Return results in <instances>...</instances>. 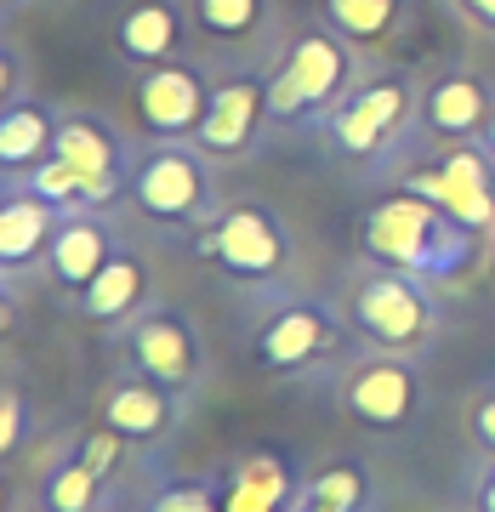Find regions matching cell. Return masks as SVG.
I'll return each instance as SVG.
<instances>
[{
	"label": "cell",
	"instance_id": "1",
	"mask_svg": "<svg viewBox=\"0 0 495 512\" xmlns=\"http://www.w3.org/2000/svg\"><path fill=\"white\" fill-rule=\"evenodd\" d=\"M359 245H365L370 262L382 268H399V274H416L427 285H461L473 274L478 251L490 239H478L467 222H456L439 200H427L416 188H387L365 205L359 217Z\"/></svg>",
	"mask_w": 495,
	"mask_h": 512
},
{
	"label": "cell",
	"instance_id": "2",
	"mask_svg": "<svg viewBox=\"0 0 495 512\" xmlns=\"http://www.w3.org/2000/svg\"><path fill=\"white\" fill-rule=\"evenodd\" d=\"M348 319H353V330L365 336V348L422 353L427 342L439 336V325H444L439 285L370 262L365 274L353 279V291H348Z\"/></svg>",
	"mask_w": 495,
	"mask_h": 512
},
{
	"label": "cell",
	"instance_id": "3",
	"mask_svg": "<svg viewBox=\"0 0 495 512\" xmlns=\"http://www.w3.org/2000/svg\"><path fill=\"white\" fill-rule=\"evenodd\" d=\"M353 86V46L336 29H308L291 40V52L279 57L268 74V114L274 126H302V120H325Z\"/></svg>",
	"mask_w": 495,
	"mask_h": 512
},
{
	"label": "cell",
	"instance_id": "4",
	"mask_svg": "<svg viewBox=\"0 0 495 512\" xmlns=\"http://www.w3.org/2000/svg\"><path fill=\"white\" fill-rule=\"evenodd\" d=\"M131 200L148 222L165 228H205L217 217V177L200 143H154L131 165Z\"/></svg>",
	"mask_w": 495,
	"mask_h": 512
},
{
	"label": "cell",
	"instance_id": "5",
	"mask_svg": "<svg viewBox=\"0 0 495 512\" xmlns=\"http://www.w3.org/2000/svg\"><path fill=\"white\" fill-rule=\"evenodd\" d=\"M194 251H200L205 262H217L222 274L239 279V285H274V279H285V268H291V228H285V217L268 211V205L234 200L200 228Z\"/></svg>",
	"mask_w": 495,
	"mask_h": 512
},
{
	"label": "cell",
	"instance_id": "6",
	"mask_svg": "<svg viewBox=\"0 0 495 512\" xmlns=\"http://www.w3.org/2000/svg\"><path fill=\"white\" fill-rule=\"evenodd\" d=\"M342 348H348V325L319 296H285V302H274V308L262 313L257 336H251L257 370L262 376H279V382L313 376V370L330 365Z\"/></svg>",
	"mask_w": 495,
	"mask_h": 512
},
{
	"label": "cell",
	"instance_id": "7",
	"mask_svg": "<svg viewBox=\"0 0 495 512\" xmlns=\"http://www.w3.org/2000/svg\"><path fill=\"white\" fill-rule=\"evenodd\" d=\"M410 120H422V92L410 80H399V74H365V80H353L348 97L319 126H325L336 154H348V160H382L387 148L404 137Z\"/></svg>",
	"mask_w": 495,
	"mask_h": 512
},
{
	"label": "cell",
	"instance_id": "8",
	"mask_svg": "<svg viewBox=\"0 0 495 512\" xmlns=\"http://www.w3.org/2000/svg\"><path fill=\"white\" fill-rule=\"evenodd\" d=\"M336 399L365 433H410L422 421V365L416 353L365 348L359 359H348Z\"/></svg>",
	"mask_w": 495,
	"mask_h": 512
},
{
	"label": "cell",
	"instance_id": "9",
	"mask_svg": "<svg viewBox=\"0 0 495 512\" xmlns=\"http://www.w3.org/2000/svg\"><path fill=\"white\" fill-rule=\"evenodd\" d=\"M120 348H126L131 370H143L154 382H165L171 393L194 399L205 382V336L183 308H143L120 330Z\"/></svg>",
	"mask_w": 495,
	"mask_h": 512
},
{
	"label": "cell",
	"instance_id": "10",
	"mask_svg": "<svg viewBox=\"0 0 495 512\" xmlns=\"http://www.w3.org/2000/svg\"><path fill=\"white\" fill-rule=\"evenodd\" d=\"M404 188L439 200L478 239L495 234V148L490 143H450L444 160L422 165V171H404Z\"/></svg>",
	"mask_w": 495,
	"mask_h": 512
},
{
	"label": "cell",
	"instance_id": "11",
	"mask_svg": "<svg viewBox=\"0 0 495 512\" xmlns=\"http://www.w3.org/2000/svg\"><path fill=\"white\" fill-rule=\"evenodd\" d=\"M205 103H211V80L183 57L137 69V131L154 143H194Z\"/></svg>",
	"mask_w": 495,
	"mask_h": 512
},
{
	"label": "cell",
	"instance_id": "12",
	"mask_svg": "<svg viewBox=\"0 0 495 512\" xmlns=\"http://www.w3.org/2000/svg\"><path fill=\"white\" fill-rule=\"evenodd\" d=\"M262 126H274V114H268V74L239 69L211 86V103H205V120L194 131V143L211 160H239L262 137Z\"/></svg>",
	"mask_w": 495,
	"mask_h": 512
},
{
	"label": "cell",
	"instance_id": "13",
	"mask_svg": "<svg viewBox=\"0 0 495 512\" xmlns=\"http://www.w3.org/2000/svg\"><path fill=\"white\" fill-rule=\"evenodd\" d=\"M57 160L86 183V200H92V205H109L120 188H131L126 143H120V131H114L103 114H63V131H57Z\"/></svg>",
	"mask_w": 495,
	"mask_h": 512
},
{
	"label": "cell",
	"instance_id": "14",
	"mask_svg": "<svg viewBox=\"0 0 495 512\" xmlns=\"http://www.w3.org/2000/svg\"><path fill=\"white\" fill-rule=\"evenodd\" d=\"M183 410H188L183 393H171L143 370H126L103 399V427H114L126 444H160L183 427Z\"/></svg>",
	"mask_w": 495,
	"mask_h": 512
},
{
	"label": "cell",
	"instance_id": "15",
	"mask_svg": "<svg viewBox=\"0 0 495 512\" xmlns=\"http://www.w3.org/2000/svg\"><path fill=\"white\" fill-rule=\"evenodd\" d=\"M495 126V92L478 74H439L422 92V131L439 143H484Z\"/></svg>",
	"mask_w": 495,
	"mask_h": 512
},
{
	"label": "cell",
	"instance_id": "16",
	"mask_svg": "<svg viewBox=\"0 0 495 512\" xmlns=\"http://www.w3.org/2000/svg\"><path fill=\"white\" fill-rule=\"evenodd\" d=\"M222 512H291L302 495V473L279 450H245L228 467H217Z\"/></svg>",
	"mask_w": 495,
	"mask_h": 512
},
{
	"label": "cell",
	"instance_id": "17",
	"mask_svg": "<svg viewBox=\"0 0 495 512\" xmlns=\"http://www.w3.org/2000/svg\"><path fill=\"white\" fill-rule=\"evenodd\" d=\"M57 222H63V211L52 200L29 194L23 183H6V194H0V274H6V285L29 274L35 262H46Z\"/></svg>",
	"mask_w": 495,
	"mask_h": 512
},
{
	"label": "cell",
	"instance_id": "18",
	"mask_svg": "<svg viewBox=\"0 0 495 512\" xmlns=\"http://www.w3.org/2000/svg\"><path fill=\"white\" fill-rule=\"evenodd\" d=\"M188 23H194V6H183V0H131L114 23V52L126 57L131 69L171 63L183 52Z\"/></svg>",
	"mask_w": 495,
	"mask_h": 512
},
{
	"label": "cell",
	"instance_id": "19",
	"mask_svg": "<svg viewBox=\"0 0 495 512\" xmlns=\"http://www.w3.org/2000/svg\"><path fill=\"white\" fill-rule=\"evenodd\" d=\"M114 251H120V245H114L109 222L97 217V205H86V211H63L52 251H46V274H52V285L63 296H80L97 274H103V262H109Z\"/></svg>",
	"mask_w": 495,
	"mask_h": 512
},
{
	"label": "cell",
	"instance_id": "20",
	"mask_svg": "<svg viewBox=\"0 0 495 512\" xmlns=\"http://www.w3.org/2000/svg\"><path fill=\"white\" fill-rule=\"evenodd\" d=\"M74 302H80V319H86V325L126 330L131 319L148 308V268H143V256L114 251L109 262H103V274L74 296Z\"/></svg>",
	"mask_w": 495,
	"mask_h": 512
},
{
	"label": "cell",
	"instance_id": "21",
	"mask_svg": "<svg viewBox=\"0 0 495 512\" xmlns=\"http://www.w3.org/2000/svg\"><path fill=\"white\" fill-rule=\"evenodd\" d=\"M57 131H63V114L57 109L29 103V97H6V109H0V171L6 177H23L40 160H52Z\"/></svg>",
	"mask_w": 495,
	"mask_h": 512
},
{
	"label": "cell",
	"instance_id": "22",
	"mask_svg": "<svg viewBox=\"0 0 495 512\" xmlns=\"http://www.w3.org/2000/svg\"><path fill=\"white\" fill-rule=\"evenodd\" d=\"M291 512H376V478L359 461H330L302 478Z\"/></svg>",
	"mask_w": 495,
	"mask_h": 512
},
{
	"label": "cell",
	"instance_id": "23",
	"mask_svg": "<svg viewBox=\"0 0 495 512\" xmlns=\"http://www.w3.org/2000/svg\"><path fill=\"white\" fill-rule=\"evenodd\" d=\"M103 507H109V478L97 473L80 450L63 456L52 473L40 478V512H103Z\"/></svg>",
	"mask_w": 495,
	"mask_h": 512
},
{
	"label": "cell",
	"instance_id": "24",
	"mask_svg": "<svg viewBox=\"0 0 495 512\" xmlns=\"http://www.w3.org/2000/svg\"><path fill=\"white\" fill-rule=\"evenodd\" d=\"M410 0H325V23L348 46H382L387 35H399Z\"/></svg>",
	"mask_w": 495,
	"mask_h": 512
},
{
	"label": "cell",
	"instance_id": "25",
	"mask_svg": "<svg viewBox=\"0 0 495 512\" xmlns=\"http://www.w3.org/2000/svg\"><path fill=\"white\" fill-rule=\"evenodd\" d=\"M188 6H194V29L222 46L268 29V0H188Z\"/></svg>",
	"mask_w": 495,
	"mask_h": 512
},
{
	"label": "cell",
	"instance_id": "26",
	"mask_svg": "<svg viewBox=\"0 0 495 512\" xmlns=\"http://www.w3.org/2000/svg\"><path fill=\"white\" fill-rule=\"evenodd\" d=\"M6 183H23L29 194L52 200L57 211H86V205H92V200H86V183H80V177H74L57 154H52V160H40L35 171H23V177H6Z\"/></svg>",
	"mask_w": 495,
	"mask_h": 512
},
{
	"label": "cell",
	"instance_id": "27",
	"mask_svg": "<svg viewBox=\"0 0 495 512\" xmlns=\"http://www.w3.org/2000/svg\"><path fill=\"white\" fill-rule=\"evenodd\" d=\"M148 512H222V484L217 473H200V478H171Z\"/></svg>",
	"mask_w": 495,
	"mask_h": 512
},
{
	"label": "cell",
	"instance_id": "28",
	"mask_svg": "<svg viewBox=\"0 0 495 512\" xmlns=\"http://www.w3.org/2000/svg\"><path fill=\"white\" fill-rule=\"evenodd\" d=\"M23 439H29V399L18 382H6L0 387V456H18Z\"/></svg>",
	"mask_w": 495,
	"mask_h": 512
},
{
	"label": "cell",
	"instance_id": "29",
	"mask_svg": "<svg viewBox=\"0 0 495 512\" xmlns=\"http://www.w3.org/2000/svg\"><path fill=\"white\" fill-rule=\"evenodd\" d=\"M467 427H473V444L484 456H495V387H478L473 410H467Z\"/></svg>",
	"mask_w": 495,
	"mask_h": 512
},
{
	"label": "cell",
	"instance_id": "30",
	"mask_svg": "<svg viewBox=\"0 0 495 512\" xmlns=\"http://www.w3.org/2000/svg\"><path fill=\"white\" fill-rule=\"evenodd\" d=\"M473 512H495V456L484 461V473L473 484Z\"/></svg>",
	"mask_w": 495,
	"mask_h": 512
},
{
	"label": "cell",
	"instance_id": "31",
	"mask_svg": "<svg viewBox=\"0 0 495 512\" xmlns=\"http://www.w3.org/2000/svg\"><path fill=\"white\" fill-rule=\"evenodd\" d=\"M461 12L473 23H484V29H495V0H461Z\"/></svg>",
	"mask_w": 495,
	"mask_h": 512
},
{
	"label": "cell",
	"instance_id": "32",
	"mask_svg": "<svg viewBox=\"0 0 495 512\" xmlns=\"http://www.w3.org/2000/svg\"><path fill=\"white\" fill-rule=\"evenodd\" d=\"M103 512H148V501H137V507H131V501H120V507H103Z\"/></svg>",
	"mask_w": 495,
	"mask_h": 512
},
{
	"label": "cell",
	"instance_id": "33",
	"mask_svg": "<svg viewBox=\"0 0 495 512\" xmlns=\"http://www.w3.org/2000/svg\"><path fill=\"white\" fill-rule=\"evenodd\" d=\"M490 274H495V234H490Z\"/></svg>",
	"mask_w": 495,
	"mask_h": 512
},
{
	"label": "cell",
	"instance_id": "34",
	"mask_svg": "<svg viewBox=\"0 0 495 512\" xmlns=\"http://www.w3.org/2000/svg\"><path fill=\"white\" fill-rule=\"evenodd\" d=\"M484 143H490V148H495V126H490V137H484Z\"/></svg>",
	"mask_w": 495,
	"mask_h": 512
}]
</instances>
